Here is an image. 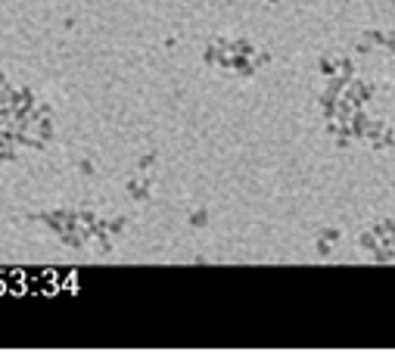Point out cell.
I'll use <instances>...</instances> for the list:
<instances>
[{"mask_svg": "<svg viewBox=\"0 0 395 358\" xmlns=\"http://www.w3.org/2000/svg\"><path fill=\"white\" fill-rule=\"evenodd\" d=\"M56 134V112L31 81L0 69V165L41 153Z\"/></svg>", "mask_w": 395, "mask_h": 358, "instance_id": "cell-1", "label": "cell"}]
</instances>
